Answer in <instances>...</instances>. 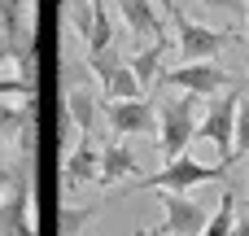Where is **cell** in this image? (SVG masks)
Segmentation results:
<instances>
[{
  "mask_svg": "<svg viewBox=\"0 0 249 236\" xmlns=\"http://www.w3.org/2000/svg\"><path fill=\"white\" fill-rule=\"evenodd\" d=\"M206 96H193V92H179V96H166L158 105V145H162V158L175 162L179 153L193 149L197 131H201V118H206Z\"/></svg>",
  "mask_w": 249,
  "mask_h": 236,
  "instance_id": "1",
  "label": "cell"
},
{
  "mask_svg": "<svg viewBox=\"0 0 249 236\" xmlns=\"http://www.w3.org/2000/svg\"><path fill=\"white\" fill-rule=\"evenodd\" d=\"M236 114H241V92H223L206 105V118H201V131H197V136L214 140L223 166L236 162Z\"/></svg>",
  "mask_w": 249,
  "mask_h": 236,
  "instance_id": "2",
  "label": "cell"
},
{
  "mask_svg": "<svg viewBox=\"0 0 249 236\" xmlns=\"http://www.w3.org/2000/svg\"><path fill=\"white\" fill-rule=\"evenodd\" d=\"M166 83H179L184 92L206 96V101H214V96L232 92V74H228L219 61H179V66L166 74Z\"/></svg>",
  "mask_w": 249,
  "mask_h": 236,
  "instance_id": "3",
  "label": "cell"
},
{
  "mask_svg": "<svg viewBox=\"0 0 249 236\" xmlns=\"http://www.w3.org/2000/svg\"><path fill=\"white\" fill-rule=\"evenodd\" d=\"M223 175V166H210V162H201L197 153H179L175 162H166L158 175H149L144 184L158 193V188H171V193H184V188H197V184H210V180H219Z\"/></svg>",
  "mask_w": 249,
  "mask_h": 236,
  "instance_id": "4",
  "label": "cell"
},
{
  "mask_svg": "<svg viewBox=\"0 0 249 236\" xmlns=\"http://www.w3.org/2000/svg\"><path fill=\"white\" fill-rule=\"evenodd\" d=\"M105 123L114 136H158V105L153 101H105Z\"/></svg>",
  "mask_w": 249,
  "mask_h": 236,
  "instance_id": "5",
  "label": "cell"
},
{
  "mask_svg": "<svg viewBox=\"0 0 249 236\" xmlns=\"http://www.w3.org/2000/svg\"><path fill=\"white\" fill-rule=\"evenodd\" d=\"M158 201H162V210H166L162 232H171V236H201L206 232L210 210H206L201 201H193V197H184V193H171V188H158Z\"/></svg>",
  "mask_w": 249,
  "mask_h": 236,
  "instance_id": "6",
  "label": "cell"
},
{
  "mask_svg": "<svg viewBox=\"0 0 249 236\" xmlns=\"http://www.w3.org/2000/svg\"><path fill=\"white\" fill-rule=\"evenodd\" d=\"M0 13H4V44L31 57L39 35V0H0Z\"/></svg>",
  "mask_w": 249,
  "mask_h": 236,
  "instance_id": "7",
  "label": "cell"
},
{
  "mask_svg": "<svg viewBox=\"0 0 249 236\" xmlns=\"http://www.w3.org/2000/svg\"><path fill=\"white\" fill-rule=\"evenodd\" d=\"M114 4H118V18H123V26H127V35L136 44H162V39H171L158 0H114Z\"/></svg>",
  "mask_w": 249,
  "mask_h": 236,
  "instance_id": "8",
  "label": "cell"
},
{
  "mask_svg": "<svg viewBox=\"0 0 249 236\" xmlns=\"http://www.w3.org/2000/svg\"><path fill=\"white\" fill-rule=\"evenodd\" d=\"M127 180H140V158L131 153V145H123V140L101 145V180H96V188H118Z\"/></svg>",
  "mask_w": 249,
  "mask_h": 236,
  "instance_id": "9",
  "label": "cell"
},
{
  "mask_svg": "<svg viewBox=\"0 0 249 236\" xmlns=\"http://www.w3.org/2000/svg\"><path fill=\"white\" fill-rule=\"evenodd\" d=\"M166 53H171V39H162V44H144V48H136V57H131V70L140 74V83H144V92L162 79V70H166Z\"/></svg>",
  "mask_w": 249,
  "mask_h": 236,
  "instance_id": "10",
  "label": "cell"
},
{
  "mask_svg": "<svg viewBox=\"0 0 249 236\" xmlns=\"http://www.w3.org/2000/svg\"><path fill=\"white\" fill-rule=\"evenodd\" d=\"M144 96V83H140V74L131 70V61H123L114 74H109V83H105V101H140Z\"/></svg>",
  "mask_w": 249,
  "mask_h": 236,
  "instance_id": "11",
  "label": "cell"
},
{
  "mask_svg": "<svg viewBox=\"0 0 249 236\" xmlns=\"http://www.w3.org/2000/svg\"><path fill=\"white\" fill-rule=\"evenodd\" d=\"M232 223H236V193L223 188V197H219V206H214V215H210L201 236H232Z\"/></svg>",
  "mask_w": 249,
  "mask_h": 236,
  "instance_id": "12",
  "label": "cell"
},
{
  "mask_svg": "<svg viewBox=\"0 0 249 236\" xmlns=\"http://www.w3.org/2000/svg\"><path fill=\"white\" fill-rule=\"evenodd\" d=\"M31 79V57H22L18 48H0V88L4 83H26Z\"/></svg>",
  "mask_w": 249,
  "mask_h": 236,
  "instance_id": "13",
  "label": "cell"
},
{
  "mask_svg": "<svg viewBox=\"0 0 249 236\" xmlns=\"http://www.w3.org/2000/svg\"><path fill=\"white\" fill-rule=\"evenodd\" d=\"M92 215H96L92 206H70V201H61V210H57V236H83V228H88Z\"/></svg>",
  "mask_w": 249,
  "mask_h": 236,
  "instance_id": "14",
  "label": "cell"
},
{
  "mask_svg": "<svg viewBox=\"0 0 249 236\" xmlns=\"http://www.w3.org/2000/svg\"><path fill=\"white\" fill-rule=\"evenodd\" d=\"M249 158V96H241V114H236V158Z\"/></svg>",
  "mask_w": 249,
  "mask_h": 236,
  "instance_id": "15",
  "label": "cell"
},
{
  "mask_svg": "<svg viewBox=\"0 0 249 236\" xmlns=\"http://www.w3.org/2000/svg\"><path fill=\"white\" fill-rule=\"evenodd\" d=\"M197 4H206L214 13H228V18H245L249 13V0H197Z\"/></svg>",
  "mask_w": 249,
  "mask_h": 236,
  "instance_id": "16",
  "label": "cell"
},
{
  "mask_svg": "<svg viewBox=\"0 0 249 236\" xmlns=\"http://www.w3.org/2000/svg\"><path fill=\"white\" fill-rule=\"evenodd\" d=\"M232 236H249V210H245V215H236V223H232Z\"/></svg>",
  "mask_w": 249,
  "mask_h": 236,
  "instance_id": "17",
  "label": "cell"
},
{
  "mask_svg": "<svg viewBox=\"0 0 249 236\" xmlns=\"http://www.w3.org/2000/svg\"><path fill=\"white\" fill-rule=\"evenodd\" d=\"M136 236H171V232H162V228H136Z\"/></svg>",
  "mask_w": 249,
  "mask_h": 236,
  "instance_id": "18",
  "label": "cell"
},
{
  "mask_svg": "<svg viewBox=\"0 0 249 236\" xmlns=\"http://www.w3.org/2000/svg\"><path fill=\"white\" fill-rule=\"evenodd\" d=\"M0 236H31V232H18V228H9V232H0Z\"/></svg>",
  "mask_w": 249,
  "mask_h": 236,
  "instance_id": "19",
  "label": "cell"
},
{
  "mask_svg": "<svg viewBox=\"0 0 249 236\" xmlns=\"http://www.w3.org/2000/svg\"><path fill=\"white\" fill-rule=\"evenodd\" d=\"M0 39H4V13H0Z\"/></svg>",
  "mask_w": 249,
  "mask_h": 236,
  "instance_id": "20",
  "label": "cell"
},
{
  "mask_svg": "<svg viewBox=\"0 0 249 236\" xmlns=\"http://www.w3.org/2000/svg\"><path fill=\"white\" fill-rule=\"evenodd\" d=\"M245 35H249V18H245Z\"/></svg>",
  "mask_w": 249,
  "mask_h": 236,
  "instance_id": "21",
  "label": "cell"
}]
</instances>
